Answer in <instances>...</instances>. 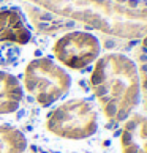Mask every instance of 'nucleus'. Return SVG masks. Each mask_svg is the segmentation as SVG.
<instances>
[{"label": "nucleus", "instance_id": "obj_1", "mask_svg": "<svg viewBox=\"0 0 147 153\" xmlns=\"http://www.w3.org/2000/svg\"><path fill=\"white\" fill-rule=\"evenodd\" d=\"M90 88L109 122H123L141 98V79L136 63L123 54H104L95 62L89 77Z\"/></svg>", "mask_w": 147, "mask_h": 153}, {"label": "nucleus", "instance_id": "obj_2", "mask_svg": "<svg viewBox=\"0 0 147 153\" xmlns=\"http://www.w3.org/2000/svg\"><path fill=\"white\" fill-rule=\"evenodd\" d=\"M51 11L71 16L111 35L139 36L147 30V10L122 8L108 0H33Z\"/></svg>", "mask_w": 147, "mask_h": 153}, {"label": "nucleus", "instance_id": "obj_3", "mask_svg": "<svg viewBox=\"0 0 147 153\" xmlns=\"http://www.w3.org/2000/svg\"><path fill=\"white\" fill-rule=\"evenodd\" d=\"M46 129L60 139H87L98 129L97 109L89 100H68L48 114Z\"/></svg>", "mask_w": 147, "mask_h": 153}, {"label": "nucleus", "instance_id": "obj_4", "mask_svg": "<svg viewBox=\"0 0 147 153\" xmlns=\"http://www.w3.org/2000/svg\"><path fill=\"white\" fill-rule=\"evenodd\" d=\"M24 87L40 106L48 107L70 92L71 76L51 59H35L24 71Z\"/></svg>", "mask_w": 147, "mask_h": 153}, {"label": "nucleus", "instance_id": "obj_5", "mask_svg": "<svg viewBox=\"0 0 147 153\" xmlns=\"http://www.w3.org/2000/svg\"><path fill=\"white\" fill-rule=\"evenodd\" d=\"M52 51L60 63L71 70H82L98 59L101 44L92 33L71 32L59 38Z\"/></svg>", "mask_w": 147, "mask_h": 153}, {"label": "nucleus", "instance_id": "obj_6", "mask_svg": "<svg viewBox=\"0 0 147 153\" xmlns=\"http://www.w3.org/2000/svg\"><path fill=\"white\" fill-rule=\"evenodd\" d=\"M122 153H147V117L134 114L127 118L120 134Z\"/></svg>", "mask_w": 147, "mask_h": 153}, {"label": "nucleus", "instance_id": "obj_7", "mask_svg": "<svg viewBox=\"0 0 147 153\" xmlns=\"http://www.w3.org/2000/svg\"><path fill=\"white\" fill-rule=\"evenodd\" d=\"M0 41L25 44L30 41V30L18 10H0Z\"/></svg>", "mask_w": 147, "mask_h": 153}, {"label": "nucleus", "instance_id": "obj_8", "mask_svg": "<svg viewBox=\"0 0 147 153\" xmlns=\"http://www.w3.org/2000/svg\"><path fill=\"white\" fill-rule=\"evenodd\" d=\"M22 96L19 79L7 71H0V115L13 114L19 109Z\"/></svg>", "mask_w": 147, "mask_h": 153}, {"label": "nucleus", "instance_id": "obj_9", "mask_svg": "<svg viewBox=\"0 0 147 153\" xmlns=\"http://www.w3.org/2000/svg\"><path fill=\"white\" fill-rule=\"evenodd\" d=\"M27 149V139L21 129L0 125V153H24Z\"/></svg>", "mask_w": 147, "mask_h": 153}, {"label": "nucleus", "instance_id": "obj_10", "mask_svg": "<svg viewBox=\"0 0 147 153\" xmlns=\"http://www.w3.org/2000/svg\"><path fill=\"white\" fill-rule=\"evenodd\" d=\"M143 44H144V46H146V48H147V36H146V38H144V41H143Z\"/></svg>", "mask_w": 147, "mask_h": 153}]
</instances>
